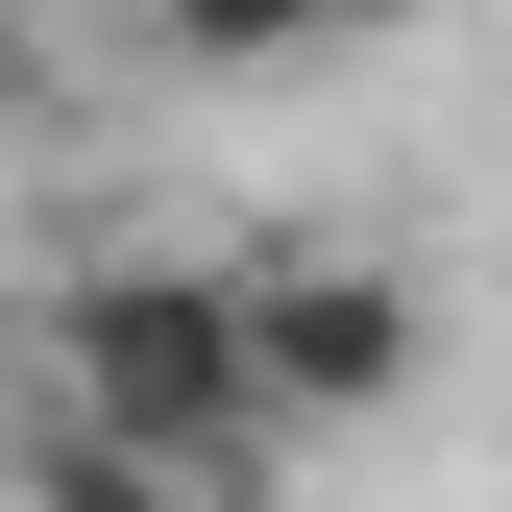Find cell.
<instances>
[{"instance_id":"obj_1","label":"cell","mask_w":512,"mask_h":512,"mask_svg":"<svg viewBox=\"0 0 512 512\" xmlns=\"http://www.w3.org/2000/svg\"><path fill=\"white\" fill-rule=\"evenodd\" d=\"M25 439H98V464H269V391H244V244H98V269L25 293Z\"/></svg>"},{"instance_id":"obj_2","label":"cell","mask_w":512,"mask_h":512,"mask_svg":"<svg viewBox=\"0 0 512 512\" xmlns=\"http://www.w3.org/2000/svg\"><path fill=\"white\" fill-rule=\"evenodd\" d=\"M244 391H269V439H366L439 391V293L391 269V244H244Z\"/></svg>"},{"instance_id":"obj_3","label":"cell","mask_w":512,"mask_h":512,"mask_svg":"<svg viewBox=\"0 0 512 512\" xmlns=\"http://www.w3.org/2000/svg\"><path fill=\"white\" fill-rule=\"evenodd\" d=\"M122 25H147L171 74H317V49H366V25H415V0H122Z\"/></svg>"},{"instance_id":"obj_4","label":"cell","mask_w":512,"mask_h":512,"mask_svg":"<svg viewBox=\"0 0 512 512\" xmlns=\"http://www.w3.org/2000/svg\"><path fill=\"white\" fill-rule=\"evenodd\" d=\"M0 512H244V488H196V464H98V439H25V488Z\"/></svg>"},{"instance_id":"obj_5","label":"cell","mask_w":512,"mask_h":512,"mask_svg":"<svg viewBox=\"0 0 512 512\" xmlns=\"http://www.w3.org/2000/svg\"><path fill=\"white\" fill-rule=\"evenodd\" d=\"M49 98V0H0V122H25Z\"/></svg>"}]
</instances>
